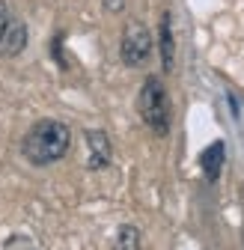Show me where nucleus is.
I'll return each instance as SVG.
<instances>
[{
	"label": "nucleus",
	"mask_w": 244,
	"mask_h": 250,
	"mask_svg": "<svg viewBox=\"0 0 244 250\" xmlns=\"http://www.w3.org/2000/svg\"><path fill=\"white\" fill-rule=\"evenodd\" d=\"M72 146V128L60 119H39L21 140V155L33 167H48L66 158Z\"/></svg>",
	"instance_id": "1"
},
{
	"label": "nucleus",
	"mask_w": 244,
	"mask_h": 250,
	"mask_svg": "<svg viewBox=\"0 0 244 250\" xmlns=\"http://www.w3.org/2000/svg\"><path fill=\"white\" fill-rule=\"evenodd\" d=\"M137 110H140V119L146 122V128L155 137L170 134V96H167L161 78L149 75L143 81L140 96H137Z\"/></svg>",
	"instance_id": "2"
},
{
	"label": "nucleus",
	"mask_w": 244,
	"mask_h": 250,
	"mask_svg": "<svg viewBox=\"0 0 244 250\" xmlns=\"http://www.w3.org/2000/svg\"><path fill=\"white\" fill-rule=\"evenodd\" d=\"M119 57L128 69H140L152 57V33L143 21H128L122 30V42H119Z\"/></svg>",
	"instance_id": "3"
},
{
	"label": "nucleus",
	"mask_w": 244,
	"mask_h": 250,
	"mask_svg": "<svg viewBox=\"0 0 244 250\" xmlns=\"http://www.w3.org/2000/svg\"><path fill=\"white\" fill-rule=\"evenodd\" d=\"M83 143H86V167L89 170H104L110 167L113 149H110V137L102 128H86L83 131Z\"/></svg>",
	"instance_id": "4"
},
{
	"label": "nucleus",
	"mask_w": 244,
	"mask_h": 250,
	"mask_svg": "<svg viewBox=\"0 0 244 250\" xmlns=\"http://www.w3.org/2000/svg\"><path fill=\"white\" fill-rule=\"evenodd\" d=\"M224 161H226V146H224V140H215L211 146H205L200 152V167H203L205 182H218L221 179Z\"/></svg>",
	"instance_id": "5"
},
{
	"label": "nucleus",
	"mask_w": 244,
	"mask_h": 250,
	"mask_svg": "<svg viewBox=\"0 0 244 250\" xmlns=\"http://www.w3.org/2000/svg\"><path fill=\"white\" fill-rule=\"evenodd\" d=\"M158 54H161V66L164 72H173L176 66V39H173V15L164 12L158 24Z\"/></svg>",
	"instance_id": "6"
},
{
	"label": "nucleus",
	"mask_w": 244,
	"mask_h": 250,
	"mask_svg": "<svg viewBox=\"0 0 244 250\" xmlns=\"http://www.w3.org/2000/svg\"><path fill=\"white\" fill-rule=\"evenodd\" d=\"M24 48H27V24L18 21V18H9L6 33L0 39V54L3 57H18Z\"/></svg>",
	"instance_id": "7"
},
{
	"label": "nucleus",
	"mask_w": 244,
	"mask_h": 250,
	"mask_svg": "<svg viewBox=\"0 0 244 250\" xmlns=\"http://www.w3.org/2000/svg\"><path fill=\"white\" fill-rule=\"evenodd\" d=\"M113 250H143V232L134 224H122L113 235Z\"/></svg>",
	"instance_id": "8"
},
{
	"label": "nucleus",
	"mask_w": 244,
	"mask_h": 250,
	"mask_svg": "<svg viewBox=\"0 0 244 250\" xmlns=\"http://www.w3.org/2000/svg\"><path fill=\"white\" fill-rule=\"evenodd\" d=\"M6 250H33V244L27 241V235H9Z\"/></svg>",
	"instance_id": "9"
},
{
	"label": "nucleus",
	"mask_w": 244,
	"mask_h": 250,
	"mask_svg": "<svg viewBox=\"0 0 244 250\" xmlns=\"http://www.w3.org/2000/svg\"><path fill=\"white\" fill-rule=\"evenodd\" d=\"M102 3H104V9H107L110 15H116V12L125 9V0H102Z\"/></svg>",
	"instance_id": "10"
},
{
	"label": "nucleus",
	"mask_w": 244,
	"mask_h": 250,
	"mask_svg": "<svg viewBox=\"0 0 244 250\" xmlns=\"http://www.w3.org/2000/svg\"><path fill=\"white\" fill-rule=\"evenodd\" d=\"M6 24H9V9H6L3 0H0V39H3V33H6Z\"/></svg>",
	"instance_id": "11"
}]
</instances>
